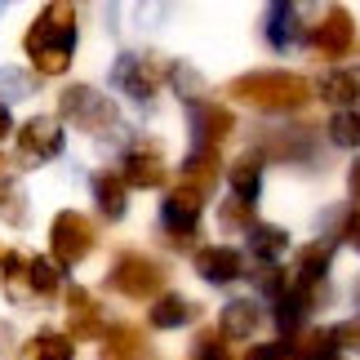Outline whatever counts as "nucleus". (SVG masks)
Wrapping results in <instances>:
<instances>
[{
  "instance_id": "obj_1",
  "label": "nucleus",
  "mask_w": 360,
  "mask_h": 360,
  "mask_svg": "<svg viewBox=\"0 0 360 360\" xmlns=\"http://www.w3.org/2000/svg\"><path fill=\"white\" fill-rule=\"evenodd\" d=\"M22 49H27V58L36 63L40 76H63L67 67H72V53H76V9L72 5L40 9V18L32 22Z\"/></svg>"
},
{
  "instance_id": "obj_2",
  "label": "nucleus",
  "mask_w": 360,
  "mask_h": 360,
  "mask_svg": "<svg viewBox=\"0 0 360 360\" xmlns=\"http://www.w3.org/2000/svg\"><path fill=\"white\" fill-rule=\"evenodd\" d=\"M227 94L254 112H298L311 98V80L298 72H249L231 80Z\"/></svg>"
},
{
  "instance_id": "obj_3",
  "label": "nucleus",
  "mask_w": 360,
  "mask_h": 360,
  "mask_svg": "<svg viewBox=\"0 0 360 360\" xmlns=\"http://www.w3.org/2000/svg\"><path fill=\"white\" fill-rule=\"evenodd\" d=\"M58 112L67 116V120H76L85 134H94V138H107L120 124V116H116V107H112V98H103L98 89H89V85H72L63 94V103H58Z\"/></svg>"
},
{
  "instance_id": "obj_4",
  "label": "nucleus",
  "mask_w": 360,
  "mask_h": 360,
  "mask_svg": "<svg viewBox=\"0 0 360 360\" xmlns=\"http://www.w3.org/2000/svg\"><path fill=\"white\" fill-rule=\"evenodd\" d=\"M94 245H98V236H94V223L85 214L63 210L58 218H53L49 249H53V262H58V267H76V262H85L94 254Z\"/></svg>"
},
{
  "instance_id": "obj_5",
  "label": "nucleus",
  "mask_w": 360,
  "mask_h": 360,
  "mask_svg": "<svg viewBox=\"0 0 360 360\" xmlns=\"http://www.w3.org/2000/svg\"><path fill=\"white\" fill-rule=\"evenodd\" d=\"M107 285L120 289L124 298H156L165 285V267L147 254H120L107 271Z\"/></svg>"
},
{
  "instance_id": "obj_6",
  "label": "nucleus",
  "mask_w": 360,
  "mask_h": 360,
  "mask_svg": "<svg viewBox=\"0 0 360 360\" xmlns=\"http://www.w3.org/2000/svg\"><path fill=\"white\" fill-rule=\"evenodd\" d=\"M160 76H165V63H156L151 53H120L112 67V80L134 103H151V94L160 89Z\"/></svg>"
},
{
  "instance_id": "obj_7",
  "label": "nucleus",
  "mask_w": 360,
  "mask_h": 360,
  "mask_svg": "<svg viewBox=\"0 0 360 360\" xmlns=\"http://www.w3.org/2000/svg\"><path fill=\"white\" fill-rule=\"evenodd\" d=\"M352 40H356V22H352L347 9H329L311 32V45H316L321 58H347Z\"/></svg>"
},
{
  "instance_id": "obj_8",
  "label": "nucleus",
  "mask_w": 360,
  "mask_h": 360,
  "mask_svg": "<svg viewBox=\"0 0 360 360\" xmlns=\"http://www.w3.org/2000/svg\"><path fill=\"white\" fill-rule=\"evenodd\" d=\"M200 191L196 187H174L169 196H165L160 205V218H165V227L174 231V240L183 245V236H191L196 231V218H200Z\"/></svg>"
},
{
  "instance_id": "obj_9",
  "label": "nucleus",
  "mask_w": 360,
  "mask_h": 360,
  "mask_svg": "<svg viewBox=\"0 0 360 360\" xmlns=\"http://www.w3.org/2000/svg\"><path fill=\"white\" fill-rule=\"evenodd\" d=\"M18 151L27 160H49L63 151V124L49 120V116H32L18 129Z\"/></svg>"
},
{
  "instance_id": "obj_10",
  "label": "nucleus",
  "mask_w": 360,
  "mask_h": 360,
  "mask_svg": "<svg viewBox=\"0 0 360 360\" xmlns=\"http://www.w3.org/2000/svg\"><path fill=\"white\" fill-rule=\"evenodd\" d=\"M120 183L124 187H160L165 183V160H160V147H134L129 156L120 160Z\"/></svg>"
},
{
  "instance_id": "obj_11",
  "label": "nucleus",
  "mask_w": 360,
  "mask_h": 360,
  "mask_svg": "<svg viewBox=\"0 0 360 360\" xmlns=\"http://www.w3.org/2000/svg\"><path fill=\"white\" fill-rule=\"evenodd\" d=\"M67 329H72V338H103L107 329H103V311H98V302H94L89 289H72L67 294Z\"/></svg>"
},
{
  "instance_id": "obj_12",
  "label": "nucleus",
  "mask_w": 360,
  "mask_h": 360,
  "mask_svg": "<svg viewBox=\"0 0 360 360\" xmlns=\"http://www.w3.org/2000/svg\"><path fill=\"white\" fill-rule=\"evenodd\" d=\"M196 271H200L210 285H231V281L245 271L240 249H231V245H205L200 254H196Z\"/></svg>"
},
{
  "instance_id": "obj_13",
  "label": "nucleus",
  "mask_w": 360,
  "mask_h": 360,
  "mask_svg": "<svg viewBox=\"0 0 360 360\" xmlns=\"http://www.w3.org/2000/svg\"><path fill=\"white\" fill-rule=\"evenodd\" d=\"M258 325H262V307H258V302L236 298V302H227V307H223V338L245 342V338L258 334Z\"/></svg>"
},
{
  "instance_id": "obj_14",
  "label": "nucleus",
  "mask_w": 360,
  "mask_h": 360,
  "mask_svg": "<svg viewBox=\"0 0 360 360\" xmlns=\"http://www.w3.org/2000/svg\"><path fill=\"white\" fill-rule=\"evenodd\" d=\"M191 124L200 129V143L205 147H214V143H223V138L236 129V120H231L227 107H218V103H200L196 112H191Z\"/></svg>"
},
{
  "instance_id": "obj_15",
  "label": "nucleus",
  "mask_w": 360,
  "mask_h": 360,
  "mask_svg": "<svg viewBox=\"0 0 360 360\" xmlns=\"http://www.w3.org/2000/svg\"><path fill=\"white\" fill-rule=\"evenodd\" d=\"M183 174H187V187H196L200 196H205V191L218 183V151H214V147H196V151H187Z\"/></svg>"
},
{
  "instance_id": "obj_16",
  "label": "nucleus",
  "mask_w": 360,
  "mask_h": 360,
  "mask_svg": "<svg viewBox=\"0 0 360 360\" xmlns=\"http://www.w3.org/2000/svg\"><path fill=\"white\" fill-rule=\"evenodd\" d=\"M94 196H98V210L107 218H124V210H129V200H124V183H120L116 169L94 174Z\"/></svg>"
},
{
  "instance_id": "obj_17",
  "label": "nucleus",
  "mask_w": 360,
  "mask_h": 360,
  "mask_svg": "<svg viewBox=\"0 0 360 360\" xmlns=\"http://www.w3.org/2000/svg\"><path fill=\"white\" fill-rule=\"evenodd\" d=\"M329 258H334V240H316L298 254V285H321L329 271Z\"/></svg>"
},
{
  "instance_id": "obj_18",
  "label": "nucleus",
  "mask_w": 360,
  "mask_h": 360,
  "mask_svg": "<svg viewBox=\"0 0 360 360\" xmlns=\"http://www.w3.org/2000/svg\"><path fill=\"white\" fill-rule=\"evenodd\" d=\"M187 321H196V302H187L183 294H165V298H156V307H151V325L156 329H178Z\"/></svg>"
},
{
  "instance_id": "obj_19",
  "label": "nucleus",
  "mask_w": 360,
  "mask_h": 360,
  "mask_svg": "<svg viewBox=\"0 0 360 360\" xmlns=\"http://www.w3.org/2000/svg\"><path fill=\"white\" fill-rule=\"evenodd\" d=\"M298 36H302L298 9H294V5H271V13H267V40H271V45H276V49H289Z\"/></svg>"
},
{
  "instance_id": "obj_20",
  "label": "nucleus",
  "mask_w": 360,
  "mask_h": 360,
  "mask_svg": "<svg viewBox=\"0 0 360 360\" xmlns=\"http://www.w3.org/2000/svg\"><path fill=\"white\" fill-rule=\"evenodd\" d=\"M316 89H321V98L347 107V103L360 98V76H356V72H342V67H338V72H325L321 80H316Z\"/></svg>"
},
{
  "instance_id": "obj_21",
  "label": "nucleus",
  "mask_w": 360,
  "mask_h": 360,
  "mask_svg": "<svg viewBox=\"0 0 360 360\" xmlns=\"http://www.w3.org/2000/svg\"><path fill=\"white\" fill-rule=\"evenodd\" d=\"M231 187H236V200L254 205L258 191H262V160L258 156H240L231 165Z\"/></svg>"
},
{
  "instance_id": "obj_22",
  "label": "nucleus",
  "mask_w": 360,
  "mask_h": 360,
  "mask_svg": "<svg viewBox=\"0 0 360 360\" xmlns=\"http://www.w3.org/2000/svg\"><path fill=\"white\" fill-rule=\"evenodd\" d=\"M76 342L67 334H53V329H40V334L27 342V360H72Z\"/></svg>"
},
{
  "instance_id": "obj_23",
  "label": "nucleus",
  "mask_w": 360,
  "mask_h": 360,
  "mask_svg": "<svg viewBox=\"0 0 360 360\" xmlns=\"http://www.w3.org/2000/svg\"><path fill=\"white\" fill-rule=\"evenodd\" d=\"M143 356V334L134 325H116L107 329V347H103V360H138Z\"/></svg>"
},
{
  "instance_id": "obj_24",
  "label": "nucleus",
  "mask_w": 360,
  "mask_h": 360,
  "mask_svg": "<svg viewBox=\"0 0 360 360\" xmlns=\"http://www.w3.org/2000/svg\"><path fill=\"white\" fill-rule=\"evenodd\" d=\"M58 285H63V267L58 262H49V258H32L27 262V289L40 298H49V294H58Z\"/></svg>"
},
{
  "instance_id": "obj_25",
  "label": "nucleus",
  "mask_w": 360,
  "mask_h": 360,
  "mask_svg": "<svg viewBox=\"0 0 360 360\" xmlns=\"http://www.w3.org/2000/svg\"><path fill=\"white\" fill-rule=\"evenodd\" d=\"M338 352V342L329 329H311V334H302L294 347H289V356L294 360H325V356H334Z\"/></svg>"
},
{
  "instance_id": "obj_26",
  "label": "nucleus",
  "mask_w": 360,
  "mask_h": 360,
  "mask_svg": "<svg viewBox=\"0 0 360 360\" xmlns=\"http://www.w3.org/2000/svg\"><path fill=\"white\" fill-rule=\"evenodd\" d=\"M249 249H254L262 262H276L289 249V236L281 227H254V231H249Z\"/></svg>"
},
{
  "instance_id": "obj_27",
  "label": "nucleus",
  "mask_w": 360,
  "mask_h": 360,
  "mask_svg": "<svg viewBox=\"0 0 360 360\" xmlns=\"http://www.w3.org/2000/svg\"><path fill=\"white\" fill-rule=\"evenodd\" d=\"M0 218L5 223H27V191L18 183H9V178H0Z\"/></svg>"
},
{
  "instance_id": "obj_28",
  "label": "nucleus",
  "mask_w": 360,
  "mask_h": 360,
  "mask_svg": "<svg viewBox=\"0 0 360 360\" xmlns=\"http://www.w3.org/2000/svg\"><path fill=\"white\" fill-rule=\"evenodd\" d=\"M0 285H5V294H9V298L27 285V258H22V254H13V249H5V254H0Z\"/></svg>"
},
{
  "instance_id": "obj_29",
  "label": "nucleus",
  "mask_w": 360,
  "mask_h": 360,
  "mask_svg": "<svg viewBox=\"0 0 360 360\" xmlns=\"http://www.w3.org/2000/svg\"><path fill=\"white\" fill-rule=\"evenodd\" d=\"M218 223H223V231H254V205L245 200H223V210H218Z\"/></svg>"
},
{
  "instance_id": "obj_30",
  "label": "nucleus",
  "mask_w": 360,
  "mask_h": 360,
  "mask_svg": "<svg viewBox=\"0 0 360 360\" xmlns=\"http://www.w3.org/2000/svg\"><path fill=\"white\" fill-rule=\"evenodd\" d=\"M329 138L338 147H360V112H338L329 120Z\"/></svg>"
},
{
  "instance_id": "obj_31",
  "label": "nucleus",
  "mask_w": 360,
  "mask_h": 360,
  "mask_svg": "<svg viewBox=\"0 0 360 360\" xmlns=\"http://www.w3.org/2000/svg\"><path fill=\"white\" fill-rule=\"evenodd\" d=\"M254 281H258V289H267V294H276V298L285 294V271L276 267V262H262V267L254 271Z\"/></svg>"
},
{
  "instance_id": "obj_32",
  "label": "nucleus",
  "mask_w": 360,
  "mask_h": 360,
  "mask_svg": "<svg viewBox=\"0 0 360 360\" xmlns=\"http://www.w3.org/2000/svg\"><path fill=\"white\" fill-rule=\"evenodd\" d=\"M196 360H227V347L218 342L214 329H200L196 334Z\"/></svg>"
},
{
  "instance_id": "obj_33",
  "label": "nucleus",
  "mask_w": 360,
  "mask_h": 360,
  "mask_svg": "<svg viewBox=\"0 0 360 360\" xmlns=\"http://www.w3.org/2000/svg\"><path fill=\"white\" fill-rule=\"evenodd\" d=\"M329 334H334V342H338V347H352V352H360V321H347V325L329 329Z\"/></svg>"
},
{
  "instance_id": "obj_34",
  "label": "nucleus",
  "mask_w": 360,
  "mask_h": 360,
  "mask_svg": "<svg viewBox=\"0 0 360 360\" xmlns=\"http://www.w3.org/2000/svg\"><path fill=\"white\" fill-rule=\"evenodd\" d=\"M174 80H178V89H183V98H196V89H200V76H191L187 67H174Z\"/></svg>"
},
{
  "instance_id": "obj_35",
  "label": "nucleus",
  "mask_w": 360,
  "mask_h": 360,
  "mask_svg": "<svg viewBox=\"0 0 360 360\" xmlns=\"http://www.w3.org/2000/svg\"><path fill=\"white\" fill-rule=\"evenodd\" d=\"M281 356H285L281 347H254V352H249L245 360H281Z\"/></svg>"
},
{
  "instance_id": "obj_36",
  "label": "nucleus",
  "mask_w": 360,
  "mask_h": 360,
  "mask_svg": "<svg viewBox=\"0 0 360 360\" xmlns=\"http://www.w3.org/2000/svg\"><path fill=\"white\" fill-rule=\"evenodd\" d=\"M9 134H13V116L5 112V107H0V143H5ZM0 165H5V156H0Z\"/></svg>"
},
{
  "instance_id": "obj_37",
  "label": "nucleus",
  "mask_w": 360,
  "mask_h": 360,
  "mask_svg": "<svg viewBox=\"0 0 360 360\" xmlns=\"http://www.w3.org/2000/svg\"><path fill=\"white\" fill-rule=\"evenodd\" d=\"M347 191H352V200H360V160L352 165V174H347Z\"/></svg>"
},
{
  "instance_id": "obj_38",
  "label": "nucleus",
  "mask_w": 360,
  "mask_h": 360,
  "mask_svg": "<svg viewBox=\"0 0 360 360\" xmlns=\"http://www.w3.org/2000/svg\"><path fill=\"white\" fill-rule=\"evenodd\" d=\"M347 236H352V245L360 249V214H356V218H352V223H347Z\"/></svg>"
},
{
  "instance_id": "obj_39",
  "label": "nucleus",
  "mask_w": 360,
  "mask_h": 360,
  "mask_svg": "<svg viewBox=\"0 0 360 360\" xmlns=\"http://www.w3.org/2000/svg\"><path fill=\"white\" fill-rule=\"evenodd\" d=\"M356 307H360V281H356Z\"/></svg>"
},
{
  "instance_id": "obj_40",
  "label": "nucleus",
  "mask_w": 360,
  "mask_h": 360,
  "mask_svg": "<svg viewBox=\"0 0 360 360\" xmlns=\"http://www.w3.org/2000/svg\"><path fill=\"white\" fill-rule=\"evenodd\" d=\"M325 360H342V356H338V352H334V356H325Z\"/></svg>"
},
{
  "instance_id": "obj_41",
  "label": "nucleus",
  "mask_w": 360,
  "mask_h": 360,
  "mask_svg": "<svg viewBox=\"0 0 360 360\" xmlns=\"http://www.w3.org/2000/svg\"><path fill=\"white\" fill-rule=\"evenodd\" d=\"M0 254H5V249H0Z\"/></svg>"
}]
</instances>
